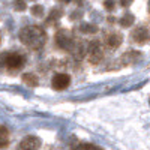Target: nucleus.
Segmentation results:
<instances>
[{"label":"nucleus","instance_id":"nucleus-7","mask_svg":"<svg viewBox=\"0 0 150 150\" xmlns=\"http://www.w3.org/2000/svg\"><path fill=\"white\" fill-rule=\"evenodd\" d=\"M132 38H134V41L135 42H138V44H144L147 39H149V33L144 27H138V29H135L134 33H132Z\"/></svg>","mask_w":150,"mask_h":150},{"label":"nucleus","instance_id":"nucleus-11","mask_svg":"<svg viewBox=\"0 0 150 150\" xmlns=\"http://www.w3.org/2000/svg\"><path fill=\"white\" fill-rule=\"evenodd\" d=\"M132 23H134V15H131V14L122 17V20H120V24H122L123 27H129V26H132Z\"/></svg>","mask_w":150,"mask_h":150},{"label":"nucleus","instance_id":"nucleus-6","mask_svg":"<svg viewBox=\"0 0 150 150\" xmlns=\"http://www.w3.org/2000/svg\"><path fill=\"white\" fill-rule=\"evenodd\" d=\"M51 84H53V87L56 90H65L71 84V77L68 74H56L53 77Z\"/></svg>","mask_w":150,"mask_h":150},{"label":"nucleus","instance_id":"nucleus-10","mask_svg":"<svg viewBox=\"0 0 150 150\" xmlns=\"http://www.w3.org/2000/svg\"><path fill=\"white\" fill-rule=\"evenodd\" d=\"M23 81L26 83L27 86H32V87L38 86V78H36V75H33V74H24L23 75Z\"/></svg>","mask_w":150,"mask_h":150},{"label":"nucleus","instance_id":"nucleus-13","mask_svg":"<svg viewBox=\"0 0 150 150\" xmlns=\"http://www.w3.org/2000/svg\"><path fill=\"white\" fill-rule=\"evenodd\" d=\"M14 8H15V11H20V12L26 11L27 9L26 0H14Z\"/></svg>","mask_w":150,"mask_h":150},{"label":"nucleus","instance_id":"nucleus-8","mask_svg":"<svg viewBox=\"0 0 150 150\" xmlns=\"http://www.w3.org/2000/svg\"><path fill=\"white\" fill-rule=\"evenodd\" d=\"M107 44L110 48H119L122 45V35L114 32V33H110L107 38Z\"/></svg>","mask_w":150,"mask_h":150},{"label":"nucleus","instance_id":"nucleus-15","mask_svg":"<svg viewBox=\"0 0 150 150\" xmlns=\"http://www.w3.org/2000/svg\"><path fill=\"white\" fill-rule=\"evenodd\" d=\"M105 9H108V11H112L114 9V6H116V2L114 0H105Z\"/></svg>","mask_w":150,"mask_h":150},{"label":"nucleus","instance_id":"nucleus-9","mask_svg":"<svg viewBox=\"0 0 150 150\" xmlns=\"http://www.w3.org/2000/svg\"><path fill=\"white\" fill-rule=\"evenodd\" d=\"M9 144V132L5 126H0V149H3Z\"/></svg>","mask_w":150,"mask_h":150},{"label":"nucleus","instance_id":"nucleus-4","mask_svg":"<svg viewBox=\"0 0 150 150\" xmlns=\"http://www.w3.org/2000/svg\"><path fill=\"white\" fill-rule=\"evenodd\" d=\"M5 65L9 69H20V68L24 66V57L18 53L5 54Z\"/></svg>","mask_w":150,"mask_h":150},{"label":"nucleus","instance_id":"nucleus-12","mask_svg":"<svg viewBox=\"0 0 150 150\" xmlns=\"http://www.w3.org/2000/svg\"><path fill=\"white\" fill-rule=\"evenodd\" d=\"M74 150H102V149H99L98 146H95V144H78L77 147H75Z\"/></svg>","mask_w":150,"mask_h":150},{"label":"nucleus","instance_id":"nucleus-16","mask_svg":"<svg viewBox=\"0 0 150 150\" xmlns=\"http://www.w3.org/2000/svg\"><path fill=\"white\" fill-rule=\"evenodd\" d=\"M132 2H134V0H120V5H122L123 8H128V6L132 5Z\"/></svg>","mask_w":150,"mask_h":150},{"label":"nucleus","instance_id":"nucleus-2","mask_svg":"<svg viewBox=\"0 0 150 150\" xmlns=\"http://www.w3.org/2000/svg\"><path fill=\"white\" fill-rule=\"evenodd\" d=\"M102 57H104V51L99 42H90L87 45V59H89L92 65H98L102 60Z\"/></svg>","mask_w":150,"mask_h":150},{"label":"nucleus","instance_id":"nucleus-5","mask_svg":"<svg viewBox=\"0 0 150 150\" xmlns=\"http://www.w3.org/2000/svg\"><path fill=\"white\" fill-rule=\"evenodd\" d=\"M39 147H41V140L35 135H29L21 140L17 150H38Z\"/></svg>","mask_w":150,"mask_h":150},{"label":"nucleus","instance_id":"nucleus-1","mask_svg":"<svg viewBox=\"0 0 150 150\" xmlns=\"http://www.w3.org/2000/svg\"><path fill=\"white\" fill-rule=\"evenodd\" d=\"M20 39L30 50H41L45 45L47 35L41 27H38V26H27V27H24L21 30Z\"/></svg>","mask_w":150,"mask_h":150},{"label":"nucleus","instance_id":"nucleus-18","mask_svg":"<svg viewBox=\"0 0 150 150\" xmlns=\"http://www.w3.org/2000/svg\"><path fill=\"white\" fill-rule=\"evenodd\" d=\"M0 41H2V36H0Z\"/></svg>","mask_w":150,"mask_h":150},{"label":"nucleus","instance_id":"nucleus-17","mask_svg":"<svg viewBox=\"0 0 150 150\" xmlns=\"http://www.w3.org/2000/svg\"><path fill=\"white\" fill-rule=\"evenodd\" d=\"M83 30H84V32H95L96 27H95V26H84Z\"/></svg>","mask_w":150,"mask_h":150},{"label":"nucleus","instance_id":"nucleus-14","mask_svg":"<svg viewBox=\"0 0 150 150\" xmlns=\"http://www.w3.org/2000/svg\"><path fill=\"white\" fill-rule=\"evenodd\" d=\"M32 14H33L35 17H42V14H44V8L39 6V5H35V6L32 8Z\"/></svg>","mask_w":150,"mask_h":150},{"label":"nucleus","instance_id":"nucleus-3","mask_svg":"<svg viewBox=\"0 0 150 150\" xmlns=\"http://www.w3.org/2000/svg\"><path fill=\"white\" fill-rule=\"evenodd\" d=\"M56 42L62 50H71L74 47V39L72 35L68 30H59L56 35Z\"/></svg>","mask_w":150,"mask_h":150}]
</instances>
